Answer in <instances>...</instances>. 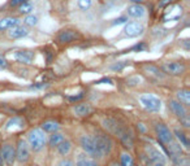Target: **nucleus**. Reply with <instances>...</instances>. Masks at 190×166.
Wrapping results in <instances>:
<instances>
[{
    "instance_id": "obj_27",
    "label": "nucleus",
    "mask_w": 190,
    "mask_h": 166,
    "mask_svg": "<svg viewBox=\"0 0 190 166\" xmlns=\"http://www.w3.org/2000/svg\"><path fill=\"white\" fill-rule=\"evenodd\" d=\"M23 21H25V23L27 26H35L38 23V18L35 16H33V14H30V16H27Z\"/></svg>"
},
{
    "instance_id": "obj_31",
    "label": "nucleus",
    "mask_w": 190,
    "mask_h": 166,
    "mask_svg": "<svg viewBox=\"0 0 190 166\" xmlns=\"http://www.w3.org/2000/svg\"><path fill=\"white\" fill-rule=\"evenodd\" d=\"M125 65H126L125 62H116V64H113V65L111 66V69H112V70H121Z\"/></svg>"
},
{
    "instance_id": "obj_14",
    "label": "nucleus",
    "mask_w": 190,
    "mask_h": 166,
    "mask_svg": "<svg viewBox=\"0 0 190 166\" xmlns=\"http://www.w3.org/2000/svg\"><path fill=\"white\" fill-rule=\"evenodd\" d=\"M27 34H29V31H27L26 27L17 25V26H13L12 29H9L8 35H9V38H12V39H18V38L26 36Z\"/></svg>"
},
{
    "instance_id": "obj_25",
    "label": "nucleus",
    "mask_w": 190,
    "mask_h": 166,
    "mask_svg": "<svg viewBox=\"0 0 190 166\" xmlns=\"http://www.w3.org/2000/svg\"><path fill=\"white\" fill-rule=\"evenodd\" d=\"M145 70L147 71V74L152 75L155 78H158V79H159V78H162V74H160V71H159L158 67H155V66H146Z\"/></svg>"
},
{
    "instance_id": "obj_21",
    "label": "nucleus",
    "mask_w": 190,
    "mask_h": 166,
    "mask_svg": "<svg viewBox=\"0 0 190 166\" xmlns=\"http://www.w3.org/2000/svg\"><path fill=\"white\" fill-rule=\"evenodd\" d=\"M42 127H43V131L55 133V131L59 129V123H57V122H53V121H46V122H43Z\"/></svg>"
},
{
    "instance_id": "obj_40",
    "label": "nucleus",
    "mask_w": 190,
    "mask_h": 166,
    "mask_svg": "<svg viewBox=\"0 0 190 166\" xmlns=\"http://www.w3.org/2000/svg\"><path fill=\"white\" fill-rule=\"evenodd\" d=\"M138 126H139V129H141V131H145V127L142 126V123H138Z\"/></svg>"
},
{
    "instance_id": "obj_1",
    "label": "nucleus",
    "mask_w": 190,
    "mask_h": 166,
    "mask_svg": "<svg viewBox=\"0 0 190 166\" xmlns=\"http://www.w3.org/2000/svg\"><path fill=\"white\" fill-rule=\"evenodd\" d=\"M92 141H94V147H95V157L102 158L109 153V150L112 148V141L108 135L98 133L92 136Z\"/></svg>"
},
{
    "instance_id": "obj_42",
    "label": "nucleus",
    "mask_w": 190,
    "mask_h": 166,
    "mask_svg": "<svg viewBox=\"0 0 190 166\" xmlns=\"http://www.w3.org/2000/svg\"><path fill=\"white\" fill-rule=\"evenodd\" d=\"M130 2H133V3H137V4H138L139 2H142V0H130Z\"/></svg>"
},
{
    "instance_id": "obj_8",
    "label": "nucleus",
    "mask_w": 190,
    "mask_h": 166,
    "mask_svg": "<svg viewBox=\"0 0 190 166\" xmlns=\"http://www.w3.org/2000/svg\"><path fill=\"white\" fill-rule=\"evenodd\" d=\"M30 157V150H29V145L25 140H20L17 144V149H16V160L18 162H26Z\"/></svg>"
},
{
    "instance_id": "obj_3",
    "label": "nucleus",
    "mask_w": 190,
    "mask_h": 166,
    "mask_svg": "<svg viewBox=\"0 0 190 166\" xmlns=\"http://www.w3.org/2000/svg\"><path fill=\"white\" fill-rule=\"evenodd\" d=\"M169 108L180 118L184 127H190V118H189L188 110L181 102H178L177 100H169Z\"/></svg>"
},
{
    "instance_id": "obj_10",
    "label": "nucleus",
    "mask_w": 190,
    "mask_h": 166,
    "mask_svg": "<svg viewBox=\"0 0 190 166\" xmlns=\"http://www.w3.org/2000/svg\"><path fill=\"white\" fill-rule=\"evenodd\" d=\"M124 33H125V35L129 36V38L138 36L143 33V26L138 22H129V23H126L125 25Z\"/></svg>"
},
{
    "instance_id": "obj_7",
    "label": "nucleus",
    "mask_w": 190,
    "mask_h": 166,
    "mask_svg": "<svg viewBox=\"0 0 190 166\" xmlns=\"http://www.w3.org/2000/svg\"><path fill=\"white\" fill-rule=\"evenodd\" d=\"M0 156H2L3 161L8 165H12L16 160V149L12 144L5 143L2 145V149H0Z\"/></svg>"
},
{
    "instance_id": "obj_2",
    "label": "nucleus",
    "mask_w": 190,
    "mask_h": 166,
    "mask_svg": "<svg viewBox=\"0 0 190 166\" xmlns=\"http://www.w3.org/2000/svg\"><path fill=\"white\" fill-rule=\"evenodd\" d=\"M29 145L33 150H41L46 144V134L42 129H33L27 134Z\"/></svg>"
},
{
    "instance_id": "obj_17",
    "label": "nucleus",
    "mask_w": 190,
    "mask_h": 166,
    "mask_svg": "<svg viewBox=\"0 0 190 166\" xmlns=\"http://www.w3.org/2000/svg\"><path fill=\"white\" fill-rule=\"evenodd\" d=\"M20 23V19L13 18V17H7L0 19V30H7V29H12L13 26H17Z\"/></svg>"
},
{
    "instance_id": "obj_15",
    "label": "nucleus",
    "mask_w": 190,
    "mask_h": 166,
    "mask_svg": "<svg viewBox=\"0 0 190 166\" xmlns=\"http://www.w3.org/2000/svg\"><path fill=\"white\" fill-rule=\"evenodd\" d=\"M34 57V53L31 51H17L14 53V58L22 64H30Z\"/></svg>"
},
{
    "instance_id": "obj_23",
    "label": "nucleus",
    "mask_w": 190,
    "mask_h": 166,
    "mask_svg": "<svg viewBox=\"0 0 190 166\" xmlns=\"http://www.w3.org/2000/svg\"><path fill=\"white\" fill-rule=\"evenodd\" d=\"M120 140L123 141V144H124V147L125 148H131L133 147V139H131V135H129V134H126V131L120 136Z\"/></svg>"
},
{
    "instance_id": "obj_37",
    "label": "nucleus",
    "mask_w": 190,
    "mask_h": 166,
    "mask_svg": "<svg viewBox=\"0 0 190 166\" xmlns=\"http://www.w3.org/2000/svg\"><path fill=\"white\" fill-rule=\"evenodd\" d=\"M170 2H172V0H160V2H159V7H165Z\"/></svg>"
},
{
    "instance_id": "obj_6",
    "label": "nucleus",
    "mask_w": 190,
    "mask_h": 166,
    "mask_svg": "<svg viewBox=\"0 0 190 166\" xmlns=\"http://www.w3.org/2000/svg\"><path fill=\"white\" fill-rule=\"evenodd\" d=\"M185 65L182 62H164L162 65V70L169 75H181L185 73Z\"/></svg>"
},
{
    "instance_id": "obj_11",
    "label": "nucleus",
    "mask_w": 190,
    "mask_h": 166,
    "mask_svg": "<svg viewBox=\"0 0 190 166\" xmlns=\"http://www.w3.org/2000/svg\"><path fill=\"white\" fill-rule=\"evenodd\" d=\"M81 147L85 150L86 153H89L91 156H95V147H94V141H92V136L90 135H84L80 139Z\"/></svg>"
},
{
    "instance_id": "obj_20",
    "label": "nucleus",
    "mask_w": 190,
    "mask_h": 166,
    "mask_svg": "<svg viewBox=\"0 0 190 166\" xmlns=\"http://www.w3.org/2000/svg\"><path fill=\"white\" fill-rule=\"evenodd\" d=\"M57 152H59L60 154L63 156H66L68 153L70 152V148H72V145H70V141H68V140H63L61 143L57 145Z\"/></svg>"
},
{
    "instance_id": "obj_34",
    "label": "nucleus",
    "mask_w": 190,
    "mask_h": 166,
    "mask_svg": "<svg viewBox=\"0 0 190 166\" xmlns=\"http://www.w3.org/2000/svg\"><path fill=\"white\" fill-rule=\"evenodd\" d=\"M82 97H84V94H82V92H81L80 95H77V96H69V97H68V99H69L70 101H77V100L82 99Z\"/></svg>"
},
{
    "instance_id": "obj_41",
    "label": "nucleus",
    "mask_w": 190,
    "mask_h": 166,
    "mask_svg": "<svg viewBox=\"0 0 190 166\" xmlns=\"http://www.w3.org/2000/svg\"><path fill=\"white\" fill-rule=\"evenodd\" d=\"M0 166H4V161L2 158V156H0Z\"/></svg>"
},
{
    "instance_id": "obj_28",
    "label": "nucleus",
    "mask_w": 190,
    "mask_h": 166,
    "mask_svg": "<svg viewBox=\"0 0 190 166\" xmlns=\"http://www.w3.org/2000/svg\"><path fill=\"white\" fill-rule=\"evenodd\" d=\"M77 166H98V164L94 162L92 160H80L78 162H77Z\"/></svg>"
},
{
    "instance_id": "obj_26",
    "label": "nucleus",
    "mask_w": 190,
    "mask_h": 166,
    "mask_svg": "<svg viewBox=\"0 0 190 166\" xmlns=\"http://www.w3.org/2000/svg\"><path fill=\"white\" fill-rule=\"evenodd\" d=\"M18 11H20V13H22V14H27V13H30L31 11H33V4H30V3H22L21 5H20V8H18Z\"/></svg>"
},
{
    "instance_id": "obj_39",
    "label": "nucleus",
    "mask_w": 190,
    "mask_h": 166,
    "mask_svg": "<svg viewBox=\"0 0 190 166\" xmlns=\"http://www.w3.org/2000/svg\"><path fill=\"white\" fill-rule=\"evenodd\" d=\"M150 166H165V164H162V162H150Z\"/></svg>"
},
{
    "instance_id": "obj_16",
    "label": "nucleus",
    "mask_w": 190,
    "mask_h": 166,
    "mask_svg": "<svg viewBox=\"0 0 190 166\" xmlns=\"http://www.w3.org/2000/svg\"><path fill=\"white\" fill-rule=\"evenodd\" d=\"M174 136H176V139L178 141L180 145H182L185 149H190V141H189V138L188 135L184 133L182 130L180 129H174Z\"/></svg>"
},
{
    "instance_id": "obj_36",
    "label": "nucleus",
    "mask_w": 190,
    "mask_h": 166,
    "mask_svg": "<svg viewBox=\"0 0 190 166\" xmlns=\"http://www.w3.org/2000/svg\"><path fill=\"white\" fill-rule=\"evenodd\" d=\"M7 67V61L3 57H0V69H5Z\"/></svg>"
},
{
    "instance_id": "obj_12",
    "label": "nucleus",
    "mask_w": 190,
    "mask_h": 166,
    "mask_svg": "<svg viewBox=\"0 0 190 166\" xmlns=\"http://www.w3.org/2000/svg\"><path fill=\"white\" fill-rule=\"evenodd\" d=\"M146 13V8L141 4H131V5L128 8V16L129 17H133V18H141L142 16H145Z\"/></svg>"
},
{
    "instance_id": "obj_32",
    "label": "nucleus",
    "mask_w": 190,
    "mask_h": 166,
    "mask_svg": "<svg viewBox=\"0 0 190 166\" xmlns=\"http://www.w3.org/2000/svg\"><path fill=\"white\" fill-rule=\"evenodd\" d=\"M57 166H74V165H73V162L69 161V160H63L57 164Z\"/></svg>"
},
{
    "instance_id": "obj_13",
    "label": "nucleus",
    "mask_w": 190,
    "mask_h": 166,
    "mask_svg": "<svg viewBox=\"0 0 190 166\" xmlns=\"http://www.w3.org/2000/svg\"><path fill=\"white\" fill-rule=\"evenodd\" d=\"M78 38H80V35L73 30H63L59 34V36H57L60 43H70V42H74L76 39H78Z\"/></svg>"
},
{
    "instance_id": "obj_38",
    "label": "nucleus",
    "mask_w": 190,
    "mask_h": 166,
    "mask_svg": "<svg viewBox=\"0 0 190 166\" xmlns=\"http://www.w3.org/2000/svg\"><path fill=\"white\" fill-rule=\"evenodd\" d=\"M98 83H109V85H112V79H109V78H103V79L98 81Z\"/></svg>"
},
{
    "instance_id": "obj_22",
    "label": "nucleus",
    "mask_w": 190,
    "mask_h": 166,
    "mask_svg": "<svg viewBox=\"0 0 190 166\" xmlns=\"http://www.w3.org/2000/svg\"><path fill=\"white\" fill-rule=\"evenodd\" d=\"M63 140H65L64 135L59 134V133H55L53 135H51V138H50V145H51V147H57V145H59Z\"/></svg>"
},
{
    "instance_id": "obj_24",
    "label": "nucleus",
    "mask_w": 190,
    "mask_h": 166,
    "mask_svg": "<svg viewBox=\"0 0 190 166\" xmlns=\"http://www.w3.org/2000/svg\"><path fill=\"white\" fill-rule=\"evenodd\" d=\"M121 166H133V158L129 153H123L121 154Z\"/></svg>"
},
{
    "instance_id": "obj_5",
    "label": "nucleus",
    "mask_w": 190,
    "mask_h": 166,
    "mask_svg": "<svg viewBox=\"0 0 190 166\" xmlns=\"http://www.w3.org/2000/svg\"><path fill=\"white\" fill-rule=\"evenodd\" d=\"M155 133H156L158 140L163 145H168L173 140V134L164 123H156L155 125Z\"/></svg>"
},
{
    "instance_id": "obj_43",
    "label": "nucleus",
    "mask_w": 190,
    "mask_h": 166,
    "mask_svg": "<svg viewBox=\"0 0 190 166\" xmlns=\"http://www.w3.org/2000/svg\"><path fill=\"white\" fill-rule=\"evenodd\" d=\"M112 166H119V165H116V164H112Z\"/></svg>"
},
{
    "instance_id": "obj_9",
    "label": "nucleus",
    "mask_w": 190,
    "mask_h": 166,
    "mask_svg": "<svg viewBox=\"0 0 190 166\" xmlns=\"http://www.w3.org/2000/svg\"><path fill=\"white\" fill-rule=\"evenodd\" d=\"M145 150H146V154H147V158H149V164L150 162H162V164H165V157L163 156L162 152L152 147L151 144H147L145 145Z\"/></svg>"
},
{
    "instance_id": "obj_4",
    "label": "nucleus",
    "mask_w": 190,
    "mask_h": 166,
    "mask_svg": "<svg viewBox=\"0 0 190 166\" xmlns=\"http://www.w3.org/2000/svg\"><path fill=\"white\" fill-rule=\"evenodd\" d=\"M139 101L143 108L150 112H159L162 108V101L154 94H142L139 96Z\"/></svg>"
},
{
    "instance_id": "obj_30",
    "label": "nucleus",
    "mask_w": 190,
    "mask_h": 166,
    "mask_svg": "<svg viewBox=\"0 0 190 166\" xmlns=\"http://www.w3.org/2000/svg\"><path fill=\"white\" fill-rule=\"evenodd\" d=\"M141 81H142V79H141L139 77H133V78H129V79L126 81V83H128V85H130V86H134V85H137V83L139 85Z\"/></svg>"
},
{
    "instance_id": "obj_18",
    "label": "nucleus",
    "mask_w": 190,
    "mask_h": 166,
    "mask_svg": "<svg viewBox=\"0 0 190 166\" xmlns=\"http://www.w3.org/2000/svg\"><path fill=\"white\" fill-rule=\"evenodd\" d=\"M176 96L178 99L177 101L181 102L184 106L190 105V91L189 90H180V91H177Z\"/></svg>"
},
{
    "instance_id": "obj_33",
    "label": "nucleus",
    "mask_w": 190,
    "mask_h": 166,
    "mask_svg": "<svg viewBox=\"0 0 190 166\" xmlns=\"http://www.w3.org/2000/svg\"><path fill=\"white\" fill-rule=\"evenodd\" d=\"M22 3H25V0H11L9 4H11V7H16V5H21Z\"/></svg>"
},
{
    "instance_id": "obj_19",
    "label": "nucleus",
    "mask_w": 190,
    "mask_h": 166,
    "mask_svg": "<svg viewBox=\"0 0 190 166\" xmlns=\"http://www.w3.org/2000/svg\"><path fill=\"white\" fill-rule=\"evenodd\" d=\"M73 112H74V114H77V116L84 117V116H87L91 113V106L89 104H78L73 108Z\"/></svg>"
},
{
    "instance_id": "obj_29",
    "label": "nucleus",
    "mask_w": 190,
    "mask_h": 166,
    "mask_svg": "<svg viewBox=\"0 0 190 166\" xmlns=\"http://www.w3.org/2000/svg\"><path fill=\"white\" fill-rule=\"evenodd\" d=\"M91 0H78V7L84 11H87L90 7H91Z\"/></svg>"
},
{
    "instance_id": "obj_35",
    "label": "nucleus",
    "mask_w": 190,
    "mask_h": 166,
    "mask_svg": "<svg viewBox=\"0 0 190 166\" xmlns=\"http://www.w3.org/2000/svg\"><path fill=\"white\" fill-rule=\"evenodd\" d=\"M125 21H126V18H125V17L116 18V19H115V22H113V25H119V23H124Z\"/></svg>"
}]
</instances>
